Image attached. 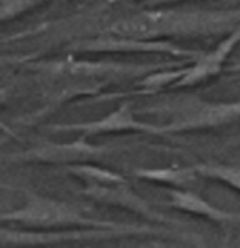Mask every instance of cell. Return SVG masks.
Segmentation results:
<instances>
[{
  "label": "cell",
  "instance_id": "2",
  "mask_svg": "<svg viewBox=\"0 0 240 248\" xmlns=\"http://www.w3.org/2000/svg\"><path fill=\"white\" fill-rule=\"evenodd\" d=\"M239 41H240V24L234 29V31H230V35L217 47L215 52L202 57V59L196 62L192 69L181 71L180 79L175 82V86H188V84L203 81V79L215 76L218 72V69H220L222 62H224L225 57L232 52V49L237 46Z\"/></svg>",
  "mask_w": 240,
  "mask_h": 248
},
{
  "label": "cell",
  "instance_id": "4",
  "mask_svg": "<svg viewBox=\"0 0 240 248\" xmlns=\"http://www.w3.org/2000/svg\"><path fill=\"white\" fill-rule=\"evenodd\" d=\"M156 3H163V2H178V0H153Z\"/></svg>",
  "mask_w": 240,
  "mask_h": 248
},
{
  "label": "cell",
  "instance_id": "1",
  "mask_svg": "<svg viewBox=\"0 0 240 248\" xmlns=\"http://www.w3.org/2000/svg\"><path fill=\"white\" fill-rule=\"evenodd\" d=\"M239 24L240 12L150 10L118 20L108 32L119 39L155 41L165 35H215L234 31Z\"/></svg>",
  "mask_w": 240,
  "mask_h": 248
},
{
  "label": "cell",
  "instance_id": "3",
  "mask_svg": "<svg viewBox=\"0 0 240 248\" xmlns=\"http://www.w3.org/2000/svg\"><path fill=\"white\" fill-rule=\"evenodd\" d=\"M37 0H2V19L10 20L16 16H19L24 10L35 5Z\"/></svg>",
  "mask_w": 240,
  "mask_h": 248
}]
</instances>
